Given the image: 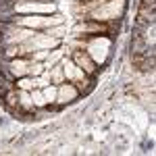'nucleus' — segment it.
<instances>
[{
  "mask_svg": "<svg viewBox=\"0 0 156 156\" xmlns=\"http://www.w3.org/2000/svg\"><path fill=\"white\" fill-rule=\"evenodd\" d=\"M75 96H77V92H75V87H71V85H62L58 92H56V98H58L60 102H71V100H75Z\"/></svg>",
  "mask_w": 156,
  "mask_h": 156,
  "instance_id": "nucleus-7",
  "label": "nucleus"
},
{
  "mask_svg": "<svg viewBox=\"0 0 156 156\" xmlns=\"http://www.w3.org/2000/svg\"><path fill=\"white\" fill-rule=\"evenodd\" d=\"M31 100H34V104H37V106L46 104V98H44V94H40V92H34V96H31Z\"/></svg>",
  "mask_w": 156,
  "mask_h": 156,
  "instance_id": "nucleus-12",
  "label": "nucleus"
},
{
  "mask_svg": "<svg viewBox=\"0 0 156 156\" xmlns=\"http://www.w3.org/2000/svg\"><path fill=\"white\" fill-rule=\"evenodd\" d=\"M52 75H54V79H56V81H62V71H60V69H54Z\"/></svg>",
  "mask_w": 156,
  "mask_h": 156,
  "instance_id": "nucleus-17",
  "label": "nucleus"
},
{
  "mask_svg": "<svg viewBox=\"0 0 156 156\" xmlns=\"http://www.w3.org/2000/svg\"><path fill=\"white\" fill-rule=\"evenodd\" d=\"M123 9H125V0H110L108 4L94 11V17L96 19H115L123 12Z\"/></svg>",
  "mask_w": 156,
  "mask_h": 156,
  "instance_id": "nucleus-1",
  "label": "nucleus"
},
{
  "mask_svg": "<svg viewBox=\"0 0 156 156\" xmlns=\"http://www.w3.org/2000/svg\"><path fill=\"white\" fill-rule=\"evenodd\" d=\"M29 71L34 73V75H40V73H42V65H31V67H29Z\"/></svg>",
  "mask_w": 156,
  "mask_h": 156,
  "instance_id": "nucleus-16",
  "label": "nucleus"
},
{
  "mask_svg": "<svg viewBox=\"0 0 156 156\" xmlns=\"http://www.w3.org/2000/svg\"><path fill=\"white\" fill-rule=\"evenodd\" d=\"M108 48H110V42H108L106 37H98V40H94V42H90V46H87L92 58L96 60V62H104V60H106Z\"/></svg>",
  "mask_w": 156,
  "mask_h": 156,
  "instance_id": "nucleus-2",
  "label": "nucleus"
},
{
  "mask_svg": "<svg viewBox=\"0 0 156 156\" xmlns=\"http://www.w3.org/2000/svg\"><path fill=\"white\" fill-rule=\"evenodd\" d=\"M62 19L60 17H23L21 23L27 27H50V25H58Z\"/></svg>",
  "mask_w": 156,
  "mask_h": 156,
  "instance_id": "nucleus-3",
  "label": "nucleus"
},
{
  "mask_svg": "<svg viewBox=\"0 0 156 156\" xmlns=\"http://www.w3.org/2000/svg\"><path fill=\"white\" fill-rule=\"evenodd\" d=\"M21 102H23V106H27V108L31 106V98L27 96V94H21Z\"/></svg>",
  "mask_w": 156,
  "mask_h": 156,
  "instance_id": "nucleus-15",
  "label": "nucleus"
},
{
  "mask_svg": "<svg viewBox=\"0 0 156 156\" xmlns=\"http://www.w3.org/2000/svg\"><path fill=\"white\" fill-rule=\"evenodd\" d=\"M31 36H34V31H17V36H11L9 40H11V42H21V40L31 37Z\"/></svg>",
  "mask_w": 156,
  "mask_h": 156,
  "instance_id": "nucleus-10",
  "label": "nucleus"
},
{
  "mask_svg": "<svg viewBox=\"0 0 156 156\" xmlns=\"http://www.w3.org/2000/svg\"><path fill=\"white\" fill-rule=\"evenodd\" d=\"M11 67H12V73H15V75H25V73L29 71V65L23 62V60H15Z\"/></svg>",
  "mask_w": 156,
  "mask_h": 156,
  "instance_id": "nucleus-8",
  "label": "nucleus"
},
{
  "mask_svg": "<svg viewBox=\"0 0 156 156\" xmlns=\"http://www.w3.org/2000/svg\"><path fill=\"white\" fill-rule=\"evenodd\" d=\"M77 65L79 67H83L85 71H92L94 67H92V62H90V58L85 56V54H77Z\"/></svg>",
  "mask_w": 156,
  "mask_h": 156,
  "instance_id": "nucleus-9",
  "label": "nucleus"
},
{
  "mask_svg": "<svg viewBox=\"0 0 156 156\" xmlns=\"http://www.w3.org/2000/svg\"><path fill=\"white\" fill-rule=\"evenodd\" d=\"M56 44H58V40H56V37L36 36V37H31V42H29L27 46H23V52H27V50H31V48H54Z\"/></svg>",
  "mask_w": 156,
  "mask_h": 156,
  "instance_id": "nucleus-4",
  "label": "nucleus"
},
{
  "mask_svg": "<svg viewBox=\"0 0 156 156\" xmlns=\"http://www.w3.org/2000/svg\"><path fill=\"white\" fill-rule=\"evenodd\" d=\"M62 71L67 73V77H71V79H79V81H83V71H81L75 62H71V60H65ZM83 83H85V81H83Z\"/></svg>",
  "mask_w": 156,
  "mask_h": 156,
  "instance_id": "nucleus-6",
  "label": "nucleus"
},
{
  "mask_svg": "<svg viewBox=\"0 0 156 156\" xmlns=\"http://www.w3.org/2000/svg\"><path fill=\"white\" fill-rule=\"evenodd\" d=\"M34 85H36V81H31V79H23V81H21V87H23V90H31Z\"/></svg>",
  "mask_w": 156,
  "mask_h": 156,
  "instance_id": "nucleus-14",
  "label": "nucleus"
},
{
  "mask_svg": "<svg viewBox=\"0 0 156 156\" xmlns=\"http://www.w3.org/2000/svg\"><path fill=\"white\" fill-rule=\"evenodd\" d=\"M44 98H46V102H48V100H54V98H56V90H54V87H46V90H44Z\"/></svg>",
  "mask_w": 156,
  "mask_h": 156,
  "instance_id": "nucleus-13",
  "label": "nucleus"
},
{
  "mask_svg": "<svg viewBox=\"0 0 156 156\" xmlns=\"http://www.w3.org/2000/svg\"><path fill=\"white\" fill-rule=\"evenodd\" d=\"M50 34L56 37V36H60V34H65V29H62V27H60V29H50V31H48V36H50Z\"/></svg>",
  "mask_w": 156,
  "mask_h": 156,
  "instance_id": "nucleus-18",
  "label": "nucleus"
},
{
  "mask_svg": "<svg viewBox=\"0 0 156 156\" xmlns=\"http://www.w3.org/2000/svg\"><path fill=\"white\" fill-rule=\"evenodd\" d=\"M60 56H62V50H54V52L48 56V60H46V67H52V65H54V62H56Z\"/></svg>",
  "mask_w": 156,
  "mask_h": 156,
  "instance_id": "nucleus-11",
  "label": "nucleus"
},
{
  "mask_svg": "<svg viewBox=\"0 0 156 156\" xmlns=\"http://www.w3.org/2000/svg\"><path fill=\"white\" fill-rule=\"evenodd\" d=\"M19 12H52L54 4H42V2H25L17 6Z\"/></svg>",
  "mask_w": 156,
  "mask_h": 156,
  "instance_id": "nucleus-5",
  "label": "nucleus"
}]
</instances>
